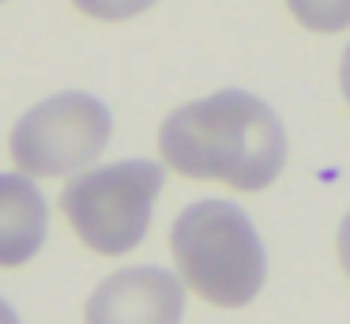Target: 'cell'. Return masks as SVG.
<instances>
[{
	"label": "cell",
	"instance_id": "5b68a950",
	"mask_svg": "<svg viewBox=\"0 0 350 324\" xmlns=\"http://www.w3.org/2000/svg\"><path fill=\"white\" fill-rule=\"evenodd\" d=\"M185 279L162 268H124L87 301V324H181Z\"/></svg>",
	"mask_w": 350,
	"mask_h": 324
},
{
	"label": "cell",
	"instance_id": "7a4b0ae2",
	"mask_svg": "<svg viewBox=\"0 0 350 324\" xmlns=\"http://www.w3.org/2000/svg\"><path fill=\"white\" fill-rule=\"evenodd\" d=\"M170 249L181 279L204 301L241 309L264 286V241L237 203L200 200L177 215Z\"/></svg>",
	"mask_w": 350,
	"mask_h": 324
},
{
	"label": "cell",
	"instance_id": "ba28073f",
	"mask_svg": "<svg viewBox=\"0 0 350 324\" xmlns=\"http://www.w3.org/2000/svg\"><path fill=\"white\" fill-rule=\"evenodd\" d=\"M83 15L91 19H102V23H121V19H132V15L147 12L154 0H72Z\"/></svg>",
	"mask_w": 350,
	"mask_h": 324
},
{
	"label": "cell",
	"instance_id": "3957f363",
	"mask_svg": "<svg viewBox=\"0 0 350 324\" xmlns=\"http://www.w3.org/2000/svg\"><path fill=\"white\" fill-rule=\"evenodd\" d=\"M159 192L162 166L124 158L72 177L61 192V211L87 249L102 256H121L144 241Z\"/></svg>",
	"mask_w": 350,
	"mask_h": 324
},
{
	"label": "cell",
	"instance_id": "277c9868",
	"mask_svg": "<svg viewBox=\"0 0 350 324\" xmlns=\"http://www.w3.org/2000/svg\"><path fill=\"white\" fill-rule=\"evenodd\" d=\"M109 132L113 117L98 98L83 90H64L16 121L12 162L31 177H64L94 162L109 143Z\"/></svg>",
	"mask_w": 350,
	"mask_h": 324
},
{
	"label": "cell",
	"instance_id": "30bf717a",
	"mask_svg": "<svg viewBox=\"0 0 350 324\" xmlns=\"http://www.w3.org/2000/svg\"><path fill=\"white\" fill-rule=\"evenodd\" d=\"M339 83H342V95H347V102H350V45H347L342 64H339Z\"/></svg>",
	"mask_w": 350,
	"mask_h": 324
},
{
	"label": "cell",
	"instance_id": "8fae6325",
	"mask_svg": "<svg viewBox=\"0 0 350 324\" xmlns=\"http://www.w3.org/2000/svg\"><path fill=\"white\" fill-rule=\"evenodd\" d=\"M0 324H19V316L12 313V306L4 298H0Z\"/></svg>",
	"mask_w": 350,
	"mask_h": 324
},
{
	"label": "cell",
	"instance_id": "6da1fadb",
	"mask_svg": "<svg viewBox=\"0 0 350 324\" xmlns=\"http://www.w3.org/2000/svg\"><path fill=\"white\" fill-rule=\"evenodd\" d=\"M162 162L192 181H222L241 192L267 188L286 166V132L267 102L249 90H219L166 117Z\"/></svg>",
	"mask_w": 350,
	"mask_h": 324
},
{
	"label": "cell",
	"instance_id": "52a82bcc",
	"mask_svg": "<svg viewBox=\"0 0 350 324\" xmlns=\"http://www.w3.org/2000/svg\"><path fill=\"white\" fill-rule=\"evenodd\" d=\"M286 8L305 30L317 34H335L350 27V0H286Z\"/></svg>",
	"mask_w": 350,
	"mask_h": 324
},
{
	"label": "cell",
	"instance_id": "8992f818",
	"mask_svg": "<svg viewBox=\"0 0 350 324\" xmlns=\"http://www.w3.org/2000/svg\"><path fill=\"white\" fill-rule=\"evenodd\" d=\"M49 211L31 173H0V268H19L42 249Z\"/></svg>",
	"mask_w": 350,
	"mask_h": 324
},
{
	"label": "cell",
	"instance_id": "9c48e42d",
	"mask_svg": "<svg viewBox=\"0 0 350 324\" xmlns=\"http://www.w3.org/2000/svg\"><path fill=\"white\" fill-rule=\"evenodd\" d=\"M339 260H342V271L350 275V215L339 226Z\"/></svg>",
	"mask_w": 350,
	"mask_h": 324
}]
</instances>
